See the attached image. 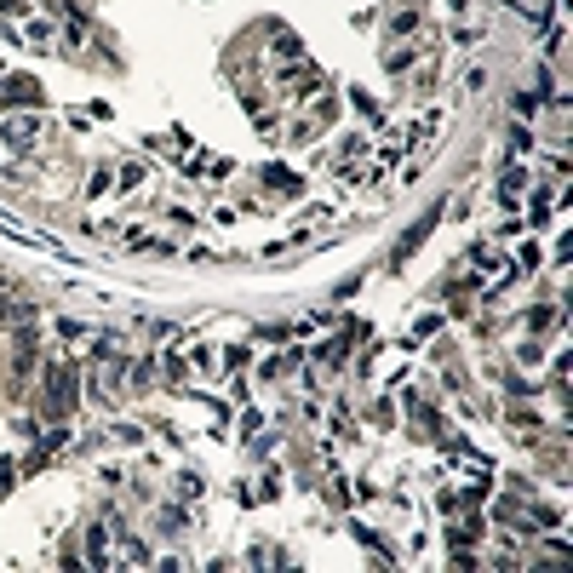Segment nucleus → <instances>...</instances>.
<instances>
[{
	"label": "nucleus",
	"instance_id": "nucleus-1",
	"mask_svg": "<svg viewBox=\"0 0 573 573\" xmlns=\"http://www.w3.org/2000/svg\"><path fill=\"white\" fill-rule=\"evenodd\" d=\"M41 413H46L52 425H64V419L75 413V367H52V385H46Z\"/></svg>",
	"mask_w": 573,
	"mask_h": 573
},
{
	"label": "nucleus",
	"instance_id": "nucleus-2",
	"mask_svg": "<svg viewBox=\"0 0 573 573\" xmlns=\"http://www.w3.org/2000/svg\"><path fill=\"white\" fill-rule=\"evenodd\" d=\"M35 92H41V86L18 75V81H6V86H0V103H35Z\"/></svg>",
	"mask_w": 573,
	"mask_h": 573
},
{
	"label": "nucleus",
	"instance_id": "nucleus-3",
	"mask_svg": "<svg viewBox=\"0 0 573 573\" xmlns=\"http://www.w3.org/2000/svg\"><path fill=\"white\" fill-rule=\"evenodd\" d=\"M35 132H41V121L29 115V121H6V143H18V149H29L35 143Z\"/></svg>",
	"mask_w": 573,
	"mask_h": 573
},
{
	"label": "nucleus",
	"instance_id": "nucleus-4",
	"mask_svg": "<svg viewBox=\"0 0 573 573\" xmlns=\"http://www.w3.org/2000/svg\"><path fill=\"white\" fill-rule=\"evenodd\" d=\"M29 41L35 46H52V24H29Z\"/></svg>",
	"mask_w": 573,
	"mask_h": 573
},
{
	"label": "nucleus",
	"instance_id": "nucleus-5",
	"mask_svg": "<svg viewBox=\"0 0 573 573\" xmlns=\"http://www.w3.org/2000/svg\"><path fill=\"white\" fill-rule=\"evenodd\" d=\"M12 487V465H0V493H6Z\"/></svg>",
	"mask_w": 573,
	"mask_h": 573
}]
</instances>
